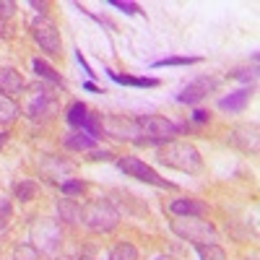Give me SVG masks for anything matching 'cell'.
Listing matches in <instances>:
<instances>
[{
	"instance_id": "cell-1",
	"label": "cell",
	"mask_w": 260,
	"mask_h": 260,
	"mask_svg": "<svg viewBox=\"0 0 260 260\" xmlns=\"http://www.w3.org/2000/svg\"><path fill=\"white\" fill-rule=\"evenodd\" d=\"M156 156L169 169H180V172H187V175H195V172L203 169L201 151L195 148L192 143H187V141H167L156 151Z\"/></svg>"
},
{
	"instance_id": "cell-2",
	"label": "cell",
	"mask_w": 260,
	"mask_h": 260,
	"mask_svg": "<svg viewBox=\"0 0 260 260\" xmlns=\"http://www.w3.org/2000/svg\"><path fill=\"white\" fill-rule=\"evenodd\" d=\"M18 110L24 112L29 120L39 122V120H47V117H52L57 112V102H55V94L47 89V86L37 81V83L24 86Z\"/></svg>"
},
{
	"instance_id": "cell-3",
	"label": "cell",
	"mask_w": 260,
	"mask_h": 260,
	"mask_svg": "<svg viewBox=\"0 0 260 260\" xmlns=\"http://www.w3.org/2000/svg\"><path fill=\"white\" fill-rule=\"evenodd\" d=\"M169 229L190 245H206L219 240V229L208 219H201V216H177V219H172Z\"/></svg>"
},
{
	"instance_id": "cell-4",
	"label": "cell",
	"mask_w": 260,
	"mask_h": 260,
	"mask_svg": "<svg viewBox=\"0 0 260 260\" xmlns=\"http://www.w3.org/2000/svg\"><path fill=\"white\" fill-rule=\"evenodd\" d=\"M29 240L39 252L52 255L62 242V224L57 219H50V216H37L29 226Z\"/></svg>"
},
{
	"instance_id": "cell-5",
	"label": "cell",
	"mask_w": 260,
	"mask_h": 260,
	"mask_svg": "<svg viewBox=\"0 0 260 260\" xmlns=\"http://www.w3.org/2000/svg\"><path fill=\"white\" fill-rule=\"evenodd\" d=\"M81 221L89 226V229L104 234V232L117 229V224H120V211H117L110 201H107V198H96V201H89V203L83 206Z\"/></svg>"
},
{
	"instance_id": "cell-6",
	"label": "cell",
	"mask_w": 260,
	"mask_h": 260,
	"mask_svg": "<svg viewBox=\"0 0 260 260\" xmlns=\"http://www.w3.org/2000/svg\"><path fill=\"white\" fill-rule=\"evenodd\" d=\"M136 125H138V133L146 136V138L136 141L141 146L143 143H167L180 133L177 122H172L167 117H159V115H141V117H136Z\"/></svg>"
},
{
	"instance_id": "cell-7",
	"label": "cell",
	"mask_w": 260,
	"mask_h": 260,
	"mask_svg": "<svg viewBox=\"0 0 260 260\" xmlns=\"http://www.w3.org/2000/svg\"><path fill=\"white\" fill-rule=\"evenodd\" d=\"M117 169L125 172L127 177H136L141 182H148V185H156V187H169L175 190V182H169L164 177H159V172L154 167H148L146 161H141L138 156H120L117 159Z\"/></svg>"
},
{
	"instance_id": "cell-8",
	"label": "cell",
	"mask_w": 260,
	"mask_h": 260,
	"mask_svg": "<svg viewBox=\"0 0 260 260\" xmlns=\"http://www.w3.org/2000/svg\"><path fill=\"white\" fill-rule=\"evenodd\" d=\"M29 31H31L34 42L42 47V52H47V55H52V57L60 55V31H57V26L52 24L47 16L34 18L31 26H29Z\"/></svg>"
},
{
	"instance_id": "cell-9",
	"label": "cell",
	"mask_w": 260,
	"mask_h": 260,
	"mask_svg": "<svg viewBox=\"0 0 260 260\" xmlns=\"http://www.w3.org/2000/svg\"><path fill=\"white\" fill-rule=\"evenodd\" d=\"M229 143L234 148H240L242 154H250L255 156L257 148H260V130H257V122H240L229 130Z\"/></svg>"
},
{
	"instance_id": "cell-10",
	"label": "cell",
	"mask_w": 260,
	"mask_h": 260,
	"mask_svg": "<svg viewBox=\"0 0 260 260\" xmlns=\"http://www.w3.org/2000/svg\"><path fill=\"white\" fill-rule=\"evenodd\" d=\"M65 120L73 130H83V133H89L91 138H99L102 136V125L96 122L94 115H89V107L83 102H73L68 107V112H65Z\"/></svg>"
},
{
	"instance_id": "cell-11",
	"label": "cell",
	"mask_w": 260,
	"mask_h": 260,
	"mask_svg": "<svg viewBox=\"0 0 260 260\" xmlns=\"http://www.w3.org/2000/svg\"><path fill=\"white\" fill-rule=\"evenodd\" d=\"M213 89H219V81L203 76V78H198V81L187 83L185 89L177 94V102H180V104H198V102H201V99H206Z\"/></svg>"
},
{
	"instance_id": "cell-12",
	"label": "cell",
	"mask_w": 260,
	"mask_h": 260,
	"mask_svg": "<svg viewBox=\"0 0 260 260\" xmlns=\"http://www.w3.org/2000/svg\"><path fill=\"white\" fill-rule=\"evenodd\" d=\"M102 125L110 136L115 138H130V136H141L138 133V125L136 120H122L117 115H110V117H102Z\"/></svg>"
},
{
	"instance_id": "cell-13",
	"label": "cell",
	"mask_w": 260,
	"mask_h": 260,
	"mask_svg": "<svg viewBox=\"0 0 260 260\" xmlns=\"http://www.w3.org/2000/svg\"><path fill=\"white\" fill-rule=\"evenodd\" d=\"M167 211L169 213H175V216H206V211H208V206L206 203H201V201H190V198H177V201H172L169 206H167Z\"/></svg>"
},
{
	"instance_id": "cell-14",
	"label": "cell",
	"mask_w": 260,
	"mask_h": 260,
	"mask_svg": "<svg viewBox=\"0 0 260 260\" xmlns=\"http://www.w3.org/2000/svg\"><path fill=\"white\" fill-rule=\"evenodd\" d=\"M24 91V78L16 68H0V94L3 96H13Z\"/></svg>"
},
{
	"instance_id": "cell-15",
	"label": "cell",
	"mask_w": 260,
	"mask_h": 260,
	"mask_svg": "<svg viewBox=\"0 0 260 260\" xmlns=\"http://www.w3.org/2000/svg\"><path fill=\"white\" fill-rule=\"evenodd\" d=\"M250 96H252V86H245V89H240V91H232L229 96H224L219 102V110H224V112H242L247 107V102H250Z\"/></svg>"
},
{
	"instance_id": "cell-16",
	"label": "cell",
	"mask_w": 260,
	"mask_h": 260,
	"mask_svg": "<svg viewBox=\"0 0 260 260\" xmlns=\"http://www.w3.org/2000/svg\"><path fill=\"white\" fill-rule=\"evenodd\" d=\"M57 216H60V224L65 221V224H78L81 221V216H83V208L76 203V201H71V198H60L57 201Z\"/></svg>"
},
{
	"instance_id": "cell-17",
	"label": "cell",
	"mask_w": 260,
	"mask_h": 260,
	"mask_svg": "<svg viewBox=\"0 0 260 260\" xmlns=\"http://www.w3.org/2000/svg\"><path fill=\"white\" fill-rule=\"evenodd\" d=\"M94 146H96V138H91L83 130H71L65 136V148H71V151H91Z\"/></svg>"
},
{
	"instance_id": "cell-18",
	"label": "cell",
	"mask_w": 260,
	"mask_h": 260,
	"mask_svg": "<svg viewBox=\"0 0 260 260\" xmlns=\"http://www.w3.org/2000/svg\"><path fill=\"white\" fill-rule=\"evenodd\" d=\"M107 76H110L115 83L133 86V89H156V86H159L156 78H136V76H122V73H115V71H107Z\"/></svg>"
},
{
	"instance_id": "cell-19",
	"label": "cell",
	"mask_w": 260,
	"mask_h": 260,
	"mask_svg": "<svg viewBox=\"0 0 260 260\" xmlns=\"http://www.w3.org/2000/svg\"><path fill=\"white\" fill-rule=\"evenodd\" d=\"M31 65H34V73H37L42 81H50V83H55V86H62V89H65V81H62V76H60V73L52 68L50 62H45V60H39V57H37Z\"/></svg>"
},
{
	"instance_id": "cell-20",
	"label": "cell",
	"mask_w": 260,
	"mask_h": 260,
	"mask_svg": "<svg viewBox=\"0 0 260 260\" xmlns=\"http://www.w3.org/2000/svg\"><path fill=\"white\" fill-rule=\"evenodd\" d=\"M201 260H226V250L219 242H206V245H192Z\"/></svg>"
},
{
	"instance_id": "cell-21",
	"label": "cell",
	"mask_w": 260,
	"mask_h": 260,
	"mask_svg": "<svg viewBox=\"0 0 260 260\" xmlns=\"http://www.w3.org/2000/svg\"><path fill=\"white\" fill-rule=\"evenodd\" d=\"M18 115H21L18 104H16L11 96H3V94H0V125H11Z\"/></svg>"
},
{
	"instance_id": "cell-22",
	"label": "cell",
	"mask_w": 260,
	"mask_h": 260,
	"mask_svg": "<svg viewBox=\"0 0 260 260\" xmlns=\"http://www.w3.org/2000/svg\"><path fill=\"white\" fill-rule=\"evenodd\" d=\"M13 192H16V198H18L21 203H29V201H34L37 195H39V185L31 182V180H21V182L13 187Z\"/></svg>"
},
{
	"instance_id": "cell-23",
	"label": "cell",
	"mask_w": 260,
	"mask_h": 260,
	"mask_svg": "<svg viewBox=\"0 0 260 260\" xmlns=\"http://www.w3.org/2000/svg\"><path fill=\"white\" fill-rule=\"evenodd\" d=\"M201 62V57H187V55H172V57H164V60H156L151 68H182V65H195Z\"/></svg>"
},
{
	"instance_id": "cell-24",
	"label": "cell",
	"mask_w": 260,
	"mask_h": 260,
	"mask_svg": "<svg viewBox=\"0 0 260 260\" xmlns=\"http://www.w3.org/2000/svg\"><path fill=\"white\" fill-rule=\"evenodd\" d=\"M110 260H138V250L130 242H117L110 252Z\"/></svg>"
},
{
	"instance_id": "cell-25",
	"label": "cell",
	"mask_w": 260,
	"mask_h": 260,
	"mask_svg": "<svg viewBox=\"0 0 260 260\" xmlns=\"http://www.w3.org/2000/svg\"><path fill=\"white\" fill-rule=\"evenodd\" d=\"M11 260H39V250H37L31 242L16 245V247H13V257H11Z\"/></svg>"
},
{
	"instance_id": "cell-26",
	"label": "cell",
	"mask_w": 260,
	"mask_h": 260,
	"mask_svg": "<svg viewBox=\"0 0 260 260\" xmlns=\"http://www.w3.org/2000/svg\"><path fill=\"white\" fill-rule=\"evenodd\" d=\"M60 190L65 198H76V195L86 192V182L83 180H65V182H60Z\"/></svg>"
},
{
	"instance_id": "cell-27",
	"label": "cell",
	"mask_w": 260,
	"mask_h": 260,
	"mask_svg": "<svg viewBox=\"0 0 260 260\" xmlns=\"http://www.w3.org/2000/svg\"><path fill=\"white\" fill-rule=\"evenodd\" d=\"M11 219H13L11 201H8V198H0V232H6V229H8Z\"/></svg>"
},
{
	"instance_id": "cell-28",
	"label": "cell",
	"mask_w": 260,
	"mask_h": 260,
	"mask_svg": "<svg viewBox=\"0 0 260 260\" xmlns=\"http://www.w3.org/2000/svg\"><path fill=\"white\" fill-rule=\"evenodd\" d=\"M229 78H240V81L255 83V81H257V68H237V71L229 73Z\"/></svg>"
},
{
	"instance_id": "cell-29",
	"label": "cell",
	"mask_w": 260,
	"mask_h": 260,
	"mask_svg": "<svg viewBox=\"0 0 260 260\" xmlns=\"http://www.w3.org/2000/svg\"><path fill=\"white\" fill-rule=\"evenodd\" d=\"M110 6H112V8H120V11H125V13H138V16L146 13V11H141L138 3H125V0H110Z\"/></svg>"
},
{
	"instance_id": "cell-30",
	"label": "cell",
	"mask_w": 260,
	"mask_h": 260,
	"mask_svg": "<svg viewBox=\"0 0 260 260\" xmlns=\"http://www.w3.org/2000/svg\"><path fill=\"white\" fill-rule=\"evenodd\" d=\"M16 13V3L11 0H0V21H11Z\"/></svg>"
},
{
	"instance_id": "cell-31",
	"label": "cell",
	"mask_w": 260,
	"mask_h": 260,
	"mask_svg": "<svg viewBox=\"0 0 260 260\" xmlns=\"http://www.w3.org/2000/svg\"><path fill=\"white\" fill-rule=\"evenodd\" d=\"M76 60H78V65H81V68H83V73L89 76V78H94V76H96V73H94V71L89 68V62L83 60V52H81V50H76Z\"/></svg>"
},
{
	"instance_id": "cell-32",
	"label": "cell",
	"mask_w": 260,
	"mask_h": 260,
	"mask_svg": "<svg viewBox=\"0 0 260 260\" xmlns=\"http://www.w3.org/2000/svg\"><path fill=\"white\" fill-rule=\"evenodd\" d=\"M208 120H211V115H208L206 110H195V112H192V122L203 125V122H208Z\"/></svg>"
},
{
	"instance_id": "cell-33",
	"label": "cell",
	"mask_w": 260,
	"mask_h": 260,
	"mask_svg": "<svg viewBox=\"0 0 260 260\" xmlns=\"http://www.w3.org/2000/svg\"><path fill=\"white\" fill-rule=\"evenodd\" d=\"M0 37H13V26L8 21H0Z\"/></svg>"
},
{
	"instance_id": "cell-34",
	"label": "cell",
	"mask_w": 260,
	"mask_h": 260,
	"mask_svg": "<svg viewBox=\"0 0 260 260\" xmlns=\"http://www.w3.org/2000/svg\"><path fill=\"white\" fill-rule=\"evenodd\" d=\"M83 89H86V91H91V94H104V91L99 89V86H96L94 81H86V83H83Z\"/></svg>"
},
{
	"instance_id": "cell-35",
	"label": "cell",
	"mask_w": 260,
	"mask_h": 260,
	"mask_svg": "<svg viewBox=\"0 0 260 260\" xmlns=\"http://www.w3.org/2000/svg\"><path fill=\"white\" fill-rule=\"evenodd\" d=\"M31 8H39L42 13H47V3H39V0H31Z\"/></svg>"
},
{
	"instance_id": "cell-36",
	"label": "cell",
	"mask_w": 260,
	"mask_h": 260,
	"mask_svg": "<svg viewBox=\"0 0 260 260\" xmlns=\"http://www.w3.org/2000/svg\"><path fill=\"white\" fill-rule=\"evenodd\" d=\"M6 138H8L6 133H0V148H3V143H6Z\"/></svg>"
},
{
	"instance_id": "cell-37",
	"label": "cell",
	"mask_w": 260,
	"mask_h": 260,
	"mask_svg": "<svg viewBox=\"0 0 260 260\" xmlns=\"http://www.w3.org/2000/svg\"><path fill=\"white\" fill-rule=\"evenodd\" d=\"M55 260H73V257H68V255H60V257H55Z\"/></svg>"
},
{
	"instance_id": "cell-38",
	"label": "cell",
	"mask_w": 260,
	"mask_h": 260,
	"mask_svg": "<svg viewBox=\"0 0 260 260\" xmlns=\"http://www.w3.org/2000/svg\"><path fill=\"white\" fill-rule=\"evenodd\" d=\"M81 260H91V257H81Z\"/></svg>"
}]
</instances>
